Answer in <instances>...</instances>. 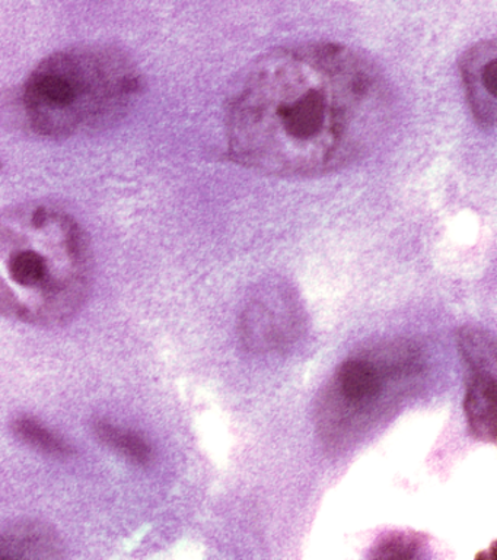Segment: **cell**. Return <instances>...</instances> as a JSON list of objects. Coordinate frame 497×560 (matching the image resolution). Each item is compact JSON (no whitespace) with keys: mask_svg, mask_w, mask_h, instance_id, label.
<instances>
[{"mask_svg":"<svg viewBox=\"0 0 497 560\" xmlns=\"http://www.w3.org/2000/svg\"><path fill=\"white\" fill-rule=\"evenodd\" d=\"M374 60L338 42H298L254 60L226 102V151L254 173L311 178L365 157L392 120Z\"/></svg>","mask_w":497,"mask_h":560,"instance_id":"cell-1","label":"cell"},{"mask_svg":"<svg viewBox=\"0 0 497 560\" xmlns=\"http://www.w3.org/2000/svg\"><path fill=\"white\" fill-rule=\"evenodd\" d=\"M91 279L88 235L72 213L47 202L0 211V315L60 326L79 313Z\"/></svg>","mask_w":497,"mask_h":560,"instance_id":"cell-2","label":"cell"},{"mask_svg":"<svg viewBox=\"0 0 497 560\" xmlns=\"http://www.w3.org/2000/svg\"><path fill=\"white\" fill-rule=\"evenodd\" d=\"M141 85L139 67L126 51L105 45L67 47L42 59L25 80V119L42 138H74L126 114Z\"/></svg>","mask_w":497,"mask_h":560,"instance_id":"cell-3","label":"cell"},{"mask_svg":"<svg viewBox=\"0 0 497 560\" xmlns=\"http://www.w3.org/2000/svg\"><path fill=\"white\" fill-rule=\"evenodd\" d=\"M301 303L294 290L276 282L257 290L244 308L239 335L257 352L289 345L301 328Z\"/></svg>","mask_w":497,"mask_h":560,"instance_id":"cell-4","label":"cell"},{"mask_svg":"<svg viewBox=\"0 0 497 560\" xmlns=\"http://www.w3.org/2000/svg\"><path fill=\"white\" fill-rule=\"evenodd\" d=\"M497 46L482 40L469 47L460 58V75L471 115L483 129H493L497 117Z\"/></svg>","mask_w":497,"mask_h":560,"instance_id":"cell-5","label":"cell"},{"mask_svg":"<svg viewBox=\"0 0 497 560\" xmlns=\"http://www.w3.org/2000/svg\"><path fill=\"white\" fill-rule=\"evenodd\" d=\"M62 550L59 534L41 521H16L0 528V559H58Z\"/></svg>","mask_w":497,"mask_h":560,"instance_id":"cell-6","label":"cell"},{"mask_svg":"<svg viewBox=\"0 0 497 560\" xmlns=\"http://www.w3.org/2000/svg\"><path fill=\"white\" fill-rule=\"evenodd\" d=\"M467 419L475 438L496 441V375L471 374L464 401Z\"/></svg>","mask_w":497,"mask_h":560,"instance_id":"cell-7","label":"cell"},{"mask_svg":"<svg viewBox=\"0 0 497 560\" xmlns=\"http://www.w3.org/2000/svg\"><path fill=\"white\" fill-rule=\"evenodd\" d=\"M381 378L374 363L365 359H347L338 371L341 395L355 405L374 399L381 390Z\"/></svg>","mask_w":497,"mask_h":560,"instance_id":"cell-8","label":"cell"},{"mask_svg":"<svg viewBox=\"0 0 497 560\" xmlns=\"http://www.w3.org/2000/svg\"><path fill=\"white\" fill-rule=\"evenodd\" d=\"M462 359L470 366L471 374L496 375V340L483 328L465 326L458 335Z\"/></svg>","mask_w":497,"mask_h":560,"instance_id":"cell-9","label":"cell"},{"mask_svg":"<svg viewBox=\"0 0 497 560\" xmlns=\"http://www.w3.org/2000/svg\"><path fill=\"white\" fill-rule=\"evenodd\" d=\"M97 437L101 439L111 450L126 457L128 461L136 464H148L152 459V448L147 439L135 434V432L124 431L122 427L111 425L110 422L100 421L94 426Z\"/></svg>","mask_w":497,"mask_h":560,"instance_id":"cell-10","label":"cell"},{"mask_svg":"<svg viewBox=\"0 0 497 560\" xmlns=\"http://www.w3.org/2000/svg\"><path fill=\"white\" fill-rule=\"evenodd\" d=\"M12 431L15 437L21 439L28 447L45 452L47 456L69 457L74 452L63 438L55 435L54 432L47 430L45 425L36 419L29 416H20L12 422Z\"/></svg>","mask_w":497,"mask_h":560,"instance_id":"cell-11","label":"cell"},{"mask_svg":"<svg viewBox=\"0 0 497 560\" xmlns=\"http://www.w3.org/2000/svg\"><path fill=\"white\" fill-rule=\"evenodd\" d=\"M420 550L419 542L413 536L394 533L381 538L374 547L371 558L374 559H414Z\"/></svg>","mask_w":497,"mask_h":560,"instance_id":"cell-12","label":"cell"}]
</instances>
